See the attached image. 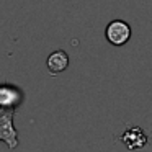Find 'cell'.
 Listing matches in <instances>:
<instances>
[{
    "label": "cell",
    "mask_w": 152,
    "mask_h": 152,
    "mask_svg": "<svg viewBox=\"0 0 152 152\" xmlns=\"http://www.w3.org/2000/svg\"><path fill=\"white\" fill-rule=\"evenodd\" d=\"M23 102L21 88L12 83H0V111L2 110H17Z\"/></svg>",
    "instance_id": "cell-3"
},
{
    "label": "cell",
    "mask_w": 152,
    "mask_h": 152,
    "mask_svg": "<svg viewBox=\"0 0 152 152\" xmlns=\"http://www.w3.org/2000/svg\"><path fill=\"white\" fill-rule=\"evenodd\" d=\"M105 36L113 46H124L131 38V26L124 20H113L106 26Z\"/></svg>",
    "instance_id": "cell-2"
},
{
    "label": "cell",
    "mask_w": 152,
    "mask_h": 152,
    "mask_svg": "<svg viewBox=\"0 0 152 152\" xmlns=\"http://www.w3.org/2000/svg\"><path fill=\"white\" fill-rule=\"evenodd\" d=\"M119 141L126 145V149L134 151V149H142L147 145L149 136L139 126H131L123 132V136H119Z\"/></svg>",
    "instance_id": "cell-4"
},
{
    "label": "cell",
    "mask_w": 152,
    "mask_h": 152,
    "mask_svg": "<svg viewBox=\"0 0 152 152\" xmlns=\"http://www.w3.org/2000/svg\"><path fill=\"white\" fill-rule=\"evenodd\" d=\"M17 110H2L0 111V142H5L10 151L18 147L20 139H18V131L13 126V116Z\"/></svg>",
    "instance_id": "cell-1"
},
{
    "label": "cell",
    "mask_w": 152,
    "mask_h": 152,
    "mask_svg": "<svg viewBox=\"0 0 152 152\" xmlns=\"http://www.w3.org/2000/svg\"><path fill=\"white\" fill-rule=\"evenodd\" d=\"M69 62H70V59H69L66 51H62V49L53 51V53L49 54V57H48V61H46L48 72H49L51 75H57V74L64 72V70L69 67Z\"/></svg>",
    "instance_id": "cell-5"
}]
</instances>
